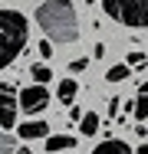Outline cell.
<instances>
[{
  "mask_svg": "<svg viewBox=\"0 0 148 154\" xmlns=\"http://www.w3.org/2000/svg\"><path fill=\"white\" fill-rule=\"evenodd\" d=\"M36 23L50 39H59V43L79 39V13L72 0H43L36 10Z\"/></svg>",
  "mask_w": 148,
  "mask_h": 154,
  "instance_id": "1",
  "label": "cell"
},
{
  "mask_svg": "<svg viewBox=\"0 0 148 154\" xmlns=\"http://www.w3.org/2000/svg\"><path fill=\"white\" fill-rule=\"evenodd\" d=\"M27 17L17 10H0V69L13 66V59L27 49Z\"/></svg>",
  "mask_w": 148,
  "mask_h": 154,
  "instance_id": "2",
  "label": "cell"
},
{
  "mask_svg": "<svg viewBox=\"0 0 148 154\" xmlns=\"http://www.w3.org/2000/svg\"><path fill=\"white\" fill-rule=\"evenodd\" d=\"M102 10L109 13V20H115L128 30L148 26V0H102Z\"/></svg>",
  "mask_w": 148,
  "mask_h": 154,
  "instance_id": "3",
  "label": "cell"
},
{
  "mask_svg": "<svg viewBox=\"0 0 148 154\" xmlns=\"http://www.w3.org/2000/svg\"><path fill=\"white\" fill-rule=\"evenodd\" d=\"M17 112H20V95L13 92L10 82H0V128H13L17 125Z\"/></svg>",
  "mask_w": 148,
  "mask_h": 154,
  "instance_id": "4",
  "label": "cell"
},
{
  "mask_svg": "<svg viewBox=\"0 0 148 154\" xmlns=\"http://www.w3.org/2000/svg\"><path fill=\"white\" fill-rule=\"evenodd\" d=\"M46 105H50V92H46L43 82L20 89V112H27V115H40Z\"/></svg>",
  "mask_w": 148,
  "mask_h": 154,
  "instance_id": "5",
  "label": "cell"
},
{
  "mask_svg": "<svg viewBox=\"0 0 148 154\" xmlns=\"http://www.w3.org/2000/svg\"><path fill=\"white\" fill-rule=\"evenodd\" d=\"M17 134L23 141H36V138H50V125L43 118H30V122H20L17 125Z\"/></svg>",
  "mask_w": 148,
  "mask_h": 154,
  "instance_id": "6",
  "label": "cell"
},
{
  "mask_svg": "<svg viewBox=\"0 0 148 154\" xmlns=\"http://www.w3.org/2000/svg\"><path fill=\"white\" fill-rule=\"evenodd\" d=\"M43 148H46V151H50V154H59V151H69V148H76V134H50Z\"/></svg>",
  "mask_w": 148,
  "mask_h": 154,
  "instance_id": "7",
  "label": "cell"
},
{
  "mask_svg": "<svg viewBox=\"0 0 148 154\" xmlns=\"http://www.w3.org/2000/svg\"><path fill=\"white\" fill-rule=\"evenodd\" d=\"M92 154H132V148L125 141H118V138H105L102 144L92 148Z\"/></svg>",
  "mask_w": 148,
  "mask_h": 154,
  "instance_id": "8",
  "label": "cell"
},
{
  "mask_svg": "<svg viewBox=\"0 0 148 154\" xmlns=\"http://www.w3.org/2000/svg\"><path fill=\"white\" fill-rule=\"evenodd\" d=\"M76 95H79V82H76V79H63V82H59L56 98L63 102V105H72V102H76Z\"/></svg>",
  "mask_w": 148,
  "mask_h": 154,
  "instance_id": "9",
  "label": "cell"
},
{
  "mask_svg": "<svg viewBox=\"0 0 148 154\" xmlns=\"http://www.w3.org/2000/svg\"><path fill=\"white\" fill-rule=\"evenodd\" d=\"M135 118H148V79L138 85V95H135Z\"/></svg>",
  "mask_w": 148,
  "mask_h": 154,
  "instance_id": "10",
  "label": "cell"
},
{
  "mask_svg": "<svg viewBox=\"0 0 148 154\" xmlns=\"http://www.w3.org/2000/svg\"><path fill=\"white\" fill-rule=\"evenodd\" d=\"M79 131H82L86 138L99 134V115H95V112H86V115H82V122H79Z\"/></svg>",
  "mask_w": 148,
  "mask_h": 154,
  "instance_id": "11",
  "label": "cell"
},
{
  "mask_svg": "<svg viewBox=\"0 0 148 154\" xmlns=\"http://www.w3.org/2000/svg\"><path fill=\"white\" fill-rule=\"evenodd\" d=\"M128 75H132V66H128V62H125V66H112V69L105 72V82H125Z\"/></svg>",
  "mask_w": 148,
  "mask_h": 154,
  "instance_id": "12",
  "label": "cell"
},
{
  "mask_svg": "<svg viewBox=\"0 0 148 154\" xmlns=\"http://www.w3.org/2000/svg\"><path fill=\"white\" fill-rule=\"evenodd\" d=\"M30 75H33V82H43V85H46V82L53 79V69L43 66V62H36V66H30Z\"/></svg>",
  "mask_w": 148,
  "mask_h": 154,
  "instance_id": "13",
  "label": "cell"
},
{
  "mask_svg": "<svg viewBox=\"0 0 148 154\" xmlns=\"http://www.w3.org/2000/svg\"><path fill=\"white\" fill-rule=\"evenodd\" d=\"M0 154H13V138L7 134V128H0Z\"/></svg>",
  "mask_w": 148,
  "mask_h": 154,
  "instance_id": "14",
  "label": "cell"
},
{
  "mask_svg": "<svg viewBox=\"0 0 148 154\" xmlns=\"http://www.w3.org/2000/svg\"><path fill=\"white\" fill-rule=\"evenodd\" d=\"M86 69H89V59H86V56H79V59L69 62V72H86Z\"/></svg>",
  "mask_w": 148,
  "mask_h": 154,
  "instance_id": "15",
  "label": "cell"
},
{
  "mask_svg": "<svg viewBox=\"0 0 148 154\" xmlns=\"http://www.w3.org/2000/svg\"><path fill=\"white\" fill-rule=\"evenodd\" d=\"M128 66H135V69H142V62H145V53H138V49H135V53H128Z\"/></svg>",
  "mask_w": 148,
  "mask_h": 154,
  "instance_id": "16",
  "label": "cell"
},
{
  "mask_svg": "<svg viewBox=\"0 0 148 154\" xmlns=\"http://www.w3.org/2000/svg\"><path fill=\"white\" fill-rule=\"evenodd\" d=\"M40 56H43V59H50V56H53V46H50V39H40Z\"/></svg>",
  "mask_w": 148,
  "mask_h": 154,
  "instance_id": "17",
  "label": "cell"
},
{
  "mask_svg": "<svg viewBox=\"0 0 148 154\" xmlns=\"http://www.w3.org/2000/svg\"><path fill=\"white\" fill-rule=\"evenodd\" d=\"M82 115H86V112H82L79 105H69V122H82Z\"/></svg>",
  "mask_w": 148,
  "mask_h": 154,
  "instance_id": "18",
  "label": "cell"
},
{
  "mask_svg": "<svg viewBox=\"0 0 148 154\" xmlns=\"http://www.w3.org/2000/svg\"><path fill=\"white\" fill-rule=\"evenodd\" d=\"M109 118L118 122V98H109Z\"/></svg>",
  "mask_w": 148,
  "mask_h": 154,
  "instance_id": "19",
  "label": "cell"
},
{
  "mask_svg": "<svg viewBox=\"0 0 148 154\" xmlns=\"http://www.w3.org/2000/svg\"><path fill=\"white\" fill-rule=\"evenodd\" d=\"M135 134H138V138H145V134H148V128H145V122H142V125H135Z\"/></svg>",
  "mask_w": 148,
  "mask_h": 154,
  "instance_id": "20",
  "label": "cell"
},
{
  "mask_svg": "<svg viewBox=\"0 0 148 154\" xmlns=\"http://www.w3.org/2000/svg\"><path fill=\"white\" fill-rule=\"evenodd\" d=\"M13 154H33V151H30L27 144H23V148H17V151H13Z\"/></svg>",
  "mask_w": 148,
  "mask_h": 154,
  "instance_id": "21",
  "label": "cell"
},
{
  "mask_svg": "<svg viewBox=\"0 0 148 154\" xmlns=\"http://www.w3.org/2000/svg\"><path fill=\"white\" fill-rule=\"evenodd\" d=\"M135 154H148V144H142V148H138V151H135Z\"/></svg>",
  "mask_w": 148,
  "mask_h": 154,
  "instance_id": "22",
  "label": "cell"
}]
</instances>
